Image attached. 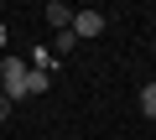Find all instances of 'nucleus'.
Here are the masks:
<instances>
[{
    "label": "nucleus",
    "instance_id": "obj_1",
    "mask_svg": "<svg viewBox=\"0 0 156 140\" xmlns=\"http://www.w3.org/2000/svg\"><path fill=\"white\" fill-rule=\"evenodd\" d=\"M26 73H31L26 57H11V52H5V62H0V83H5V99H11V104L26 99Z\"/></svg>",
    "mask_w": 156,
    "mask_h": 140
},
{
    "label": "nucleus",
    "instance_id": "obj_2",
    "mask_svg": "<svg viewBox=\"0 0 156 140\" xmlns=\"http://www.w3.org/2000/svg\"><path fill=\"white\" fill-rule=\"evenodd\" d=\"M104 26H109V16H99V11H73V26H68V31H73L78 42H94Z\"/></svg>",
    "mask_w": 156,
    "mask_h": 140
},
{
    "label": "nucleus",
    "instance_id": "obj_3",
    "mask_svg": "<svg viewBox=\"0 0 156 140\" xmlns=\"http://www.w3.org/2000/svg\"><path fill=\"white\" fill-rule=\"evenodd\" d=\"M42 16H47L52 31H68V26H73V5H62V0H47V11H42Z\"/></svg>",
    "mask_w": 156,
    "mask_h": 140
},
{
    "label": "nucleus",
    "instance_id": "obj_4",
    "mask_svg": "<svg viewBox=\"0 0 156 140\" xmlns=\"http://www.w3.org/2000/svg\"><path fill=\"white\" fill-rule=\"evenodd\" d=\"M52 88V73H26V99H42Z\"/></svg>",
    "mask_w": 156,
    "mask_h": 140
},
{
    "label": "nucleus",
    "instance_id": "obj_5",
    "mask_svg": "<svg viewBox=\"0 0 156 140\" xmlns=\"http://www.w3.org/2000/svg\"><path fill=\"white\" fill-rule=\"evenodd\" d=\"M73 47H78V36H73V31H57V42H52V57H68Z\"/></svg>",
    "mask_w": 156,
    "mask_h": 140
},
{
    "label": "nucleus",
    "instance_id": "obj_6",
    "mask_svg": "<svg viewBox=\"0 0 156 140\" xmlns=\"http://www.w3.org/2000/svg\"><path fill=\"white\" fill-rule=\"evenodd\" d=\"M140 114H151V119H156V83H146V88H140Z\"/></svg>",
    "mask_w": 156,
    "mask_h": 140
},
{
    "label": "nucleus",
    "instance_id": "obj_7",
    "mask_svg": "<svg viewBox=\"0 0 156 140\" xmlns=\"http://www.w3.org/2000/svg\"><path fill=\"white\" fill-rule=\"evenodd\" d=\"M5 119H11V99L0 94V125H5Z\"/></svg>",
    "mask_w": 156,
    "mask_h": 140
},
{
    "label": "nucleus",
    "instance_id": "obj_8",
    "mask_svg": "<svg viewBox=\"0 0 156 140\" xmlns=\"http://www.w3.org/2000/svg\"><path fill=\"white\" fill-rule=\"evenodd\" d=\"M5 42H11V31H5V21H0V57H5Z\"/></svg>",
    "mask_w": 156,
    "mask_h": 140
},
{
    "label": "nucleus",
    "instance_id": "obj_9",
    "mask_svg": "<svg viewBox=\"0 0 156 140\" xmlns=\"http://www.w3.org/2000/svg\"><path fill=\"white\" fill-rule=\"evenodd\" d=\"M0 62H5V57H0Z\"/></svg>",
    "mask_w": 156,
    "mask_h": 140
}]
</instances>
